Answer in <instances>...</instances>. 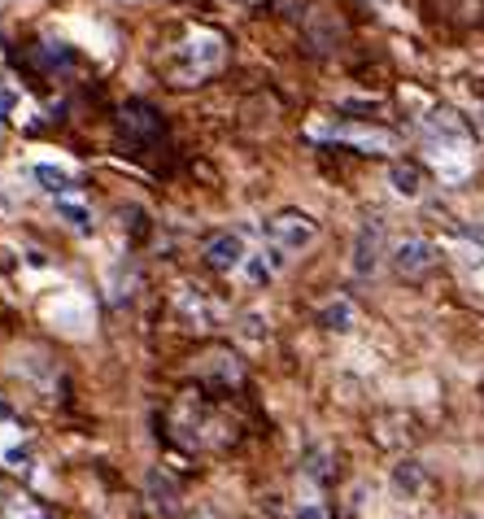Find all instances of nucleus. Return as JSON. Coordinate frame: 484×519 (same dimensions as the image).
Instances as JSON below:
<instances>
[{"instance_id":"1","label":"nucleus","mask_w":484,"mask_h":519,"mask_svg":"<svg viewBox=\"0 0 484 519\" xmlns=\"http://www.w3.org/2000/svg\"><path fill=\"white\" fill-rule=\"evenodd\" d=\"M219 65H223V39L214 31H193L179 44V53H175L179 83H196L201 74H210V70H219Z\"/></svg>"},{"instance_id":"2","label":"nucleus","mask_w":484,"mask_h":519,"mask_svg":"<svg viewBox=\"0 0 484 519\" xmlns=\"http://www.w3.org/2000/svg\"><path fill=\"white\" fill-rule=\"evenodd\" d=\"M266 240L284 245L289 254H301V249H310L319 240V223L306 210H280V214L266 219Z\"/></svg>"},{"instance_id":"3","label":"nucleus","mask_w":484,"mask_h":519,"mask_svg":"<svg viewBox=\"0 0 484 519\" xmlns=\"http://www.w3.org/2000/svg\"><path fill=\"white\" fill-rule=\"evenodd\" d=\"M385 262V223L380 219H367L362 228L354 231V249H350V271L358 280H371Z\"/></svg>"},{"instance_id":"4","label":"nucleus","mask_w":484,"mask_h":519,"mask_svg":"<svg viewBox=\"0 0 484 519\" xmlns=\"http://www.w3.org/2000/svg\"><path fill=\"white\" fill-rule=\"evenodd\" d=\"M284 266H289V249H284V245H275V240H266L262 249H249V258H245V266H240L236 275H240L249 289H266V284H271Z\"/></svg>"},{"instance_id":"5","label":"nucleus","mask_w":484,"mask_h":519,"mask_svg":"<svg viewBox=\"0 0 484 519\" xmlns=\"http://www.w3.org/2000/svg\"><path fill=\"white\" fill-rule=\"evenodd\" d=\"M44 315H48V324L62 327L65 336H83L88 332V324H92V306L79 297V292H57V301H48L44 306Z\"/></svg>"},{"instance_id":"6","label":"nucleus","mask_w":484,"mask_h":519,"mask_svg":"<svg viewBox=\"0 0 484 519\" xmlns=\"http://www.w3.org/2000/svg\"><path fill=\"white\" fill-rule=\"evenodd\" d=\"M393 266H397V275L419 280V275H428V271L436 266V245L423 240V236H406V240H397V249H393Z\"/></svg>"},{"instance_id":"7","label":"nucleus","mask_w":484,"mask_h":519,"mask_svg":"<svg viewBox=\"0 0 484 519\" xmlns=\"http://www.w3.org/2000/svg\"><path fill=\"white\" fill-rule=\"evenodd\" d=\"M175 310H179V319L188 327H219V319H223V306L210 301V297L201 289H193V284H179V292H175Z\"/></svg>"},{"instance_id":"8","label":"nucleus","mask_w":484,"mask_h":519,"mask_svg":"<svg viewBox=\"0 0 484 519\" xmlns=\"http://www.w3.org/2000/svg\"><path fill=\"white\" fill-rule=\"evenodd\" d=\"M245 258H249V245H245V236H240V231H219V236L205 245V262H210L219 275L240 271Z\"/></svg>"},{"instance_id":"9","label":"nucleus","mask_w":484,"mask_h":519,"mask_svg":"<svg viewBox=\"0 0 484 519\" xmlns=\"http://www.w3.org/2000/svg\"><path fill=\"white\" fill-rule=\"evenodd\" d=\"M315 135H323V140H341V144H354V149H362V153H388V149H393V135L371 131V127H315Z\"/></svg>"},{"instance_id":"10","label":"nucleus","mask_w":484,"mask_h":519,"mask_svg":"<svg viewBox=\"0 0 484 519\" xmlns=\"http://www.w3.org/2000/svg\"><path fill=\"white\" fill-rule=\"evenodd\" d=\"M57 219H62V223L74 231V236H92V228H97V219H92L88 201H83L79 193L57 196Z\"/></svg>"},{"instance_id":"11","label":"nucleus","mask_w":484,"mask_h":519,"mask_svg":"<svg viewBox=\"0 0 484 519\" xmlns=\"http://www.w3.org/2000/svg\"><path fill=\"white\" fill-rule=\"evenodd\" d=\"M27 179H35V188H44V193L53 196H70L74 193V179H70V170L65 166H53V162H35L31 170H27Z\"/></svg>"},{"instance_id":"12","label":"nucleus","mask_w":484,"mask_h":519,"mask_svg":"<svg viewBox=\"0 0 484 519\" xmlns=\"http://www.w3.org/2000/svg\"><path fill=\"white\" fill-rule=\"evenodd\" d=\"M358 315H354V301H345V297H332V301H323L319 306V327L323 332H354Z\"/></svg>"},{"instance_id":"13","label":"nucleus","mask_w":484,"mask_h":519,"mask_svg":"<svg viewBox=\"0 0 484 519\" xmlns=\"http://www.w3.org/2000/svg\"><path fill=\"white\" fill-rule=\"evenodd\" d=\"M388 188L402 196V201H419V196H423V175H419V166L393 162V166H388Z\"/></svg>"},{"instance_id":"14","label":"nucleus","mask_w":484,"mask_h":519,"mask_svg":"<svg viewBox=\"0 0 484 519\" xmlns=\"http://www.w3.org/2000/svg\"><path fill=\"white\" fill-rule=\"evenodd\" d=\"M149 497H153V506H158L161 515L179 511V489H175V480L166 471H149Z\"/></svg>"},{"instance_id":"15","label":"nucleus","mask_w":484,"mask_h":519,"mask_svg":"<svg viewBox=\"0 0 484 519\" xmlns=\"http://www.w3.org/2000/svg\"><path fill=\"white\" fill-rule=\"evenodd\" d=\"M393 489L402 493V497H419L423 493V463H397L393 467Z\"/></svg>"},{"instance_id":"16","label":"nucleus","mask_w":484,"mask_h":519,"mask_svg":"<svg viewBox=\"0 0 484 519\" xmlns=\"http://www.w3.org/2000/svg\"><path fill=\"white\" fill-rule=\"evenodd\" d=\"M0 519H44V511L22 493H0Z\"/></svg>"},{"instance_id":"17","label":"nucleus","mask_w":484,"mask_h":519,"mask_svg":"<svg viewBox=\"0 0 484 519\" xmlns=\"http://www.w3.org/2000/svg\"><path fill=\"white\" fill-rule=\"evenodd\" d=\"M266 319H262V315H245V327H240V332H245V336H249V341H266Z\"/></svg>"},{"instance_id":"18","label":"nucleus","mask_w":484,"mask_h":519,"mask_svg":"<svg viewBox=\"0 0 484 519\" xmlns=\"http://www.w3.org/2000/svg\"><path fill=\"white\" fill-rule=\"evenodd\" d=\"M306 471H310V476H319V480H327V454H310V467H306Z\"/></svg>"},{"instance_id":"19","label":"nucleus","mask_w":484,"mask_h":519,"mask_svg":"<svg viewBox=\"0 0 484 519\" xmlns=\"http://www.w3.org/2000/svg\"><path fill=\"white\" fill-rule=\"evenodd\" d=\"M297 519H327V511H323L319 502H306V506L297 511Z\"/></svg>"},{"instance_id":"20","label":"nucleus","mask_w":484,"mask_h":519,"mask_svg":"<svg viewBox=\"0 0 484 519\" xmlns=\"http://www.w3.org/2000/svg\"><path fill=\"white\" fill-rule=\"evenodd\" d=\"M236 4H245V9H254V4H258V0H236Z\"/></svg>"},{"instance_id":"21","label":"nucleus","mask_w":484,"mask_h":519,"mask_svg":"<svg viewBox=\"0 0 484 519\" xmlns=\"http://www.w3.org/2000/svg\"><path fill=\"white\" fill-rule=\"evenodd\" d=\"M471 519H476V515H471Z\"/></svg>"}]
</instances>
